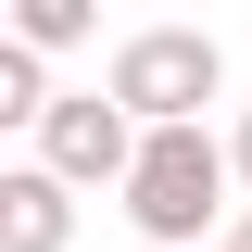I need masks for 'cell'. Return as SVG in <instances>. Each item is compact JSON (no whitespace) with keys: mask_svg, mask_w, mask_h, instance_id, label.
I'll return each mask as SVG.
<instances>
[{"mask_svg":"<svg viewBox=\"0 0 252 252\" xmlns=\"http://www.w3.org/2000/svg\"><path fill=\"white\" fill-rule=\"evenodd\" d=\"M227 189H240V164H227V139H202V126H164L152 152H139V177H126V215H139V252H189L202 227H240L227 215Z\"/></svg>","mask_w":252,"mask_h":252,"instance_id":"1","label":"cell"},{"mask_svg":"<svg viewBox=\"0 0 252 252\" xmlns=\"http://www.w3.org/2000/svg\"><path fill=\"white\" fill-rule=\"evenodd\" d=\"M101 89L139 114V139H164V126H202V101L227 89V51H215L202 26H139V38L114 51V76H101Z\"/></svg>","mask_w":252,"mask_h":252,"instance_id":"2","label":"cell"},{"mask_svg":"<svg viewBox=\"0 0 252 252\" xmlns=\"http://www.w3.org/2000/svg\"><path fill=\"white\" fill-rule=\"evenodd\" d=\"M139 152H152V139H139V114H126L114 89H63L51 126H38V164H51L63 189H126Z\"/></svg>","mask_w":252,"mask_h":252,"instance_id":"3","label":"cell"},{"mask_svg":"<svg viewBox=\"0 0 252 252\" xmlns=\"http://www.w3.org/2000/svg\"><path fill=\"white\" fill-rule=\"evenodd\" d=\"M63 240H76V189L51 164H13L0 177V252H63Z\"/></svg>","mask_w":252,"mask_h":252,"instance_id":"4","label":"cell"},{"mask_svg":"<svg viewBox=\"0 0 252 252\" xmlns=\"http://www.w3.org/2000/svg\"><path fill=\"white\" fill-rule=\"evenodd\" d=\"M89 38V0H13V51H76Z\"/></svg>","mask_w":252,"mask_h":252,"instance_id":"5","label":"cell"},{"mask_svg":"<svg viewBox=\"0 0 252 252\" xmlns=\"http://www.w3.org/2000/svg\"><path fill=\"white\" fill-rule=\"evenodd\" d=\"M227 164H240V189H252V114H240V139H227Z\"/></svg>","mask_w":252,"mask_h":252,"instance_id":"6","label":"cell"},{"mask_svg":"<svg viewBox=\"0 0 252 252\" xmlns=\"http://www.w3.org/2000/svg\"><path fill=\"white\" fill-rule=\"evenodd\" d=\"M215 252H252V215H240V227H227V240H215Z\"/></svg>","mask_w":252,"mask_h":252,"instance_id":"7","label":"cell"}]
</instances>
